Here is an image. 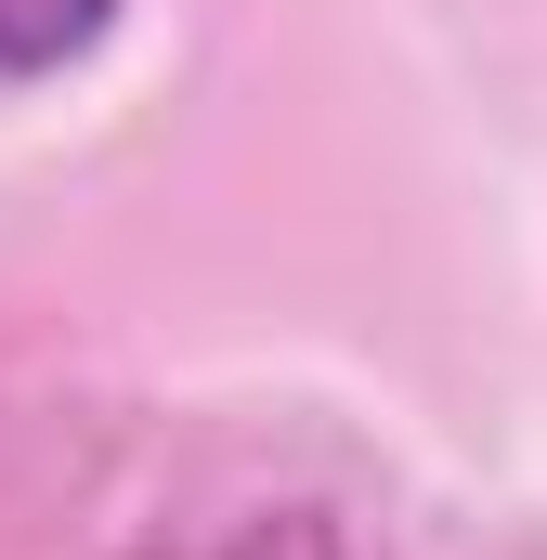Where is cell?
<instances>
[{
    "label": "cell",
    "instance_id": "obj_1",
    "mask_svg": "<svg viewBox=\"0 0 547 560\" xmlns=\"http://www.w3.org/2000/svg\"><path fill=\"white\" fill-rule=\"evenodd\" d=\"M105 26H118V0H0V92L66 79L79 52H105Z\"/></svg>",
    "mask_w": 547,
    "mask_h": 560
}]
</instances>
